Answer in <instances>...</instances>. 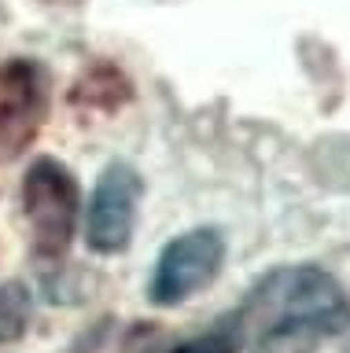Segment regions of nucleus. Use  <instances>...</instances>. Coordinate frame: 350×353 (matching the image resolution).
Instances as JSON below:
<instances>
[{
	"instance_id": "nucleus-1",
	"label": "nucleus",
	"mask_w": 350,
	"mask_h": 353,
	"mask_svg": "<svg viewBox=\"0 0 350 353\" xmlns=\"http://www.w3.org/2000/svg\"><path fill=\"white\" fill-rule=\"evenodd\" d=\"M236 313L244 327L295 324L324 339L350 327V298L317 265H288V269H273L266 280H258V287Z\"/></svg>"
},
{
	"instance_id": "nucleus-5",
	"label": "nucleus",
	"mask_w": 350,
	"mask_h": 353,
	"mask_svg": "<svg viewBox=\"0 0 350 353\" xmlns=\"http://www.w3.org/2000/svg\"><path fill=\"white\" fill-rule=\"evenodd\" d=\"M48 114L45 70L34 59L0 63V159H15L37 140Z\"/></svg>"
},
{
	"instance_id": "nucleus-4",
	"label": "nucleus",
	"mask_w": 350,
	"mask_h": 353,
	"mask_svg": "<svg viewBox=\"0 0 350 353\" xmlns=\"http://www.w3.org/2000/svg\"><path fill=\"white\" fill-rule=\"evenodd\" d=\"M144 181L129 162H111L96 176L89 214H85V243L96 254H122L137 228V206Z\"/></svg>"
},
{
	"instance_id": "nucleus-2",
	"label": "nucleus",
	"mask_w": 350,
	"mask_h": 353,
	"mask_svg": "<svg viewBox=\"0 0 350 353\" xmlns=\"http://www.w3.org/2000/svg\"><path fill=\"white\" fill-rule=\"evenodd\" d=\"M23 210L34 236V254L41 261L63 258L81 210V188L74 173L56 159H34L23 176Z\"/></svg>"
},
{
	"instance_id": "nucleus-6",
	"label": "nucleus",
	"mask_w": 350,
	"mask_h": 353,
	"mask_svg": "<svg viewBox=\"0 0 350 353\" xmlns=\"http://www.w3.org/2000/svg\"><path fill=\"white\" fill-rule=\"evenodd\" d=\"M244 339H247V327L240 313H229L222 316L217 324H211L203 335L195 339H184L177 346H170L166 353H240L244 350Z\"/></svg>"
},
{
	"instance_id": "nucleus-8",
	"label": "nucleus",
	"mask_w": 350,
	"mask_h": 353,
	"mask_svg": "<svg viewBox=\"0 0 350 353\" xmlns=\"http://www.w3.org/2000/svg\"><path fill=\"white\" fill-rule=\"evenodd\" d=\"M251 353H317V335L295 324H266Z\"/></svg>"
},
{
	"instance_id": "nucleus-3",
	"label": "nucleus",
	"mask_w": 350,
	"mask_h": 353,
	"mask_svg": "<svg viewBox=\"0 0 350 353\" xmlns=\"http://www.w3.org/2000/svg\"><path fill=\"white\" fill-rule=\"evenodd\" d=\"M225 265V236L217 228H192L162 247L148 294L155 305H181L195 291L222 272Z\"/></svg>"
},
{
	"instance_id": "nucleus-7",
	"label": "nucleus",
	"mask_w": 350,
	"mask_h": 353,
	"mask_svg": "<svg viewBox=\"0 0 350 353\" xmlns=\"http://www.w3.org/2000/svg\"><path fill=\"white\" fill-rule=\"evenodd\" d=\"M30 327V291L19 280L0 283V342H19Z\"/></svg>"
}]
</instances>
